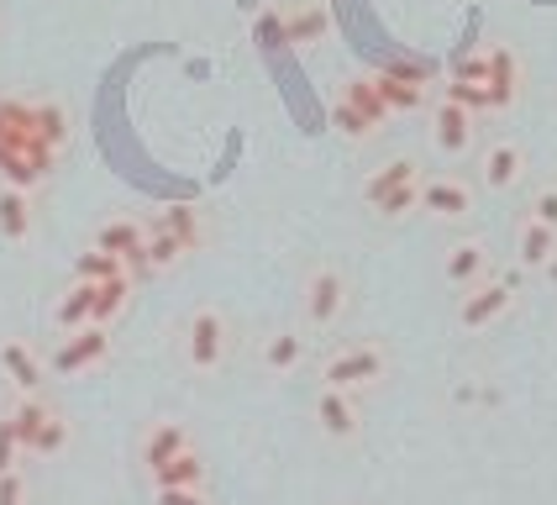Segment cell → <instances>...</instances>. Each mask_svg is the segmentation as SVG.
Listing matches in <instances>:
<instances>
[{"instance_id":"cell-1","label":"cell","mask_w":557,"mask_h":505,"mask_svg":"<svg viewBox=\"0 0 557 505\" xmlns=\"http://www.w3.org/2000/svg\"><path fill=\"white\" fill-rule=\"evenodd\" d=\"M221 358H226V316L206 306L185 321V364L195 374H211L221 369Z\"/></svg>"},{"instance_id":"cell-2","label":"cell","mask_w":557,"mask_h":505,"mask_svg":"<svg viewBox=\"0 0 557 505\" xmlns=\"http://www.w3.org/2000/svg\"><path fill=\"white\" fill-rule=\"evenodd\" d=\"M111 358V327H79V332H69L53 353V374L74 379V374H90Z\"/></svg>"},{"instance_id":"cell-3","label":"cell","mask_w":557,"mask_h":505,"mask_svg":"<svg viewBox=\"0 0 557 505\" xmlns=\"http://www.w3.org/2000/svg\"><path fill=\"white\" fill-rule=\"evenodd\" d=\"M384 379V347H342L337 358L321 369V384L326 390H363V384H379Z\"/></svg>"},{"instance_id":"cell-4","label":"cell","mask_w":557,"mask_h":505,"mask_svg":"<svg viewBox=\"0 0 557 505\" xmlns=\"http://www.w3.org/2000/svg\"><path fill=\"white\" fill-rule=\"evenodd\" d=\"M347 306V280H342V269L332 263H321V269H310L306 280V321L310 327H332Z\"/></svg>"},{"instance_id":"cell-5","label":"cell","mask_w":557,"mask_h":505,"mask_svg":"<svg viewBox=\"0 0 557 505\" xmlns=\"http://www.w3.org/2000/svg\"><path fill=\"white\" fill-rule=\"evenodd\" d=\"M315 421H321L326 438L352 442L358 427H363V410L352 401V390H326V384H321V395H315Z\"/></svg>"},{"instance_id":"cell-6","label":"cell","mask_w":557,"mask_h":505,"mask_svg":"<svg viewBox=\"0 0 557 505\" xmlns=\"http://www.w3.org/2000/svg\"><path fill=\"white\" fill-rule=\"evenodd\" d=\"M432 143L447 158H458L473 148V111H463L458 100H436L432 111Z\"/></svg>"},{"instance_id":"cell-7","label":"cell","mask_w":557,"mask_h":505,"mask_svg":"<svg viewBox=\"0 0 557 505\" xmlns=\"http://www.w3.org/2000/svg\"><path fill=\"white\" fill-rule=\"evenodd\" d=\"M510 300H516L510 280L473 284V295H463V306H458V321H463L468 332H479V327H490V321H499V316L510 311Z\"/></svg>"},{"instance_id":"cell-8","label":"cell","mask_w":557,"mask_h":505,"mask_svg":"<svg viewBox=\"0 0 557 505\" xmlns=\"http://www.w3.org/2000/svg\"><path fill=\"white\" fill-rule=\"evenodd\" d=\"M373 85H379V95H384L389 111H421V106H426V74H421V69L395 63V69L373 74Z\"/></svg>"},{"instance_id":"cell-9","label":"cell","mask_w":557,"mask_h":505,"mask_svg":"<svg viewBox=\"0 0 557 505\" xmlns=\"http://www.w3.org/2000/svg\"><path fill=\"white\" fill-rule=\"evenodd\" d=\"M0 369H5L16 395H42V374H48V369H42V358H37L22 337H5V343H0Z\"/></svg>"},{"instance_id":"cell-10","label":"cell","mask_w":557,"mask_h":505,"mask_svg":"<svg viewBox=\"0 0 557 505\" xmlns=\"http://www.w3.org/2000/svg\"><path fill=\"white\" fill-rule=\"evenodd\" d=\"M421 211L442 221H463L473 211V189L463 180H421Z\"/></svg>"},{"instance_id":"cell-11","label":"cell","mask_w":557,"mask_h":505,"mask_svg":"<svg viewBox=\"0 0 557 505\" xmlns=\"http://www.w3.org/2000/svg\"><path fill=\"white\" fill-rule=\"evenodd\" d=\"M53 401L48 395H16L11 406H5V416H11V432H16V442H22V453L32 458V447H37V438H42V427H48V416H53Z\"/></svg>"},{"instance_id":"cell-12","label":"cell","mask_w":557,"mask_h":505,"mask_svg":"<svg viewBox=\"0 0 557 505\" xmlns=\"http://www.w3.org/2000/svg\"><path fill=\"white\" fill-rule=\"evenodd\" d=\"M185 447H195L185 432V421H153V427L143 432V447H137V453H143V469L153 473V469H163L169 458H180Z\"/></svg>"},{"instance_id":"cell-13","label":"cell","mask_w":557,"mask_h":505,"mask_svg":"<svg viewBox=\"0 0 557 505\" xmlns=\"http://www.w3.org/2000/svg\"><path fill=\"white\" fill-rule=\"evenodd\" d=\"M490 100H495V111H510L521 100V59L505 42L490 48Z\"/></svg>"},{"instance_id":"cell-14","label":"cell","mask_w":557,"mask_h":505,"mask_svg":"<svg viewBox=\"0 0 557 505\" xmlns=\"http://www.w3.org/2000/svg\"><path fill=\"white\" fill-rule=\"evenodd\" d=\"M95 295H100V284H90V280H69V290H63L59 306H53V327H59L63 337L95 321Z\"/></svg>"},{"instance_id":"cell-15","label":"cell","mask_w":557,"mask_h":505,"mask_svg":"<svg viewBox=\"0 0 557 505\" xmlns=\"http://www.w3.org/2000/svg\"><path fill=\"white\" fill-rule=\"evenodd\" d=\"M158 226H169L180 243H185V253H200L206 248V237H211V226H206V211L200 206H189V200H174V206H163L158 211Z\"/></svg>"},{"instance_id":"cell-16","label":"cell","mask_w":557,"mask_h":505,"mask_svg":"<svg viewBox=\"0 0 557 505\" xmlns=\"http://www.w3.org/2000/svg\"><path fill=\"white\" fill-rule=\"evenodd\" d=\"M32 143H37V126H32V100H22V95H0V148L27 153Z\"/></svg>"},{"instance_id":"cell-17","label":"cell","mask_w":557,"mask_h":505,"mask_svg":"<svg viewBox=\"0 0 557 505\" xmlns=\"http://www.w3.org/2000/svg\"><path fill=\"white\" fill-rule=\"evenodd\" d=\"M326 27H332L326 5H295V11H284V48H315Z\"/></svg>"},{"instance_id":"cell-18","label":"cell","mask_w":557,"mask_h":505,"mask_svg":"<svg viewBox=\"0 0 557 505\" xmlns=\"http://www.w3.org/2000/svg\"><path fill=\"white\" fill-rule=\"evenodd\" d=\"M148 479H153V490H206V458H200L195 447H185L180 458H169V464L153 469Z\"/></svg>"},{"instance_id":"cell-19","label":"cell","mask_w":557,"mask_h":505,"mask_svg":"<svg viewBox=\"0 0 557 505\" xmlns=\"http://www.w3.org/2000/svg\"><path fill=\"white\" fill-rule=\"evenodd\" d=\"M521 174H527V153H521V143H495V148L484 153V185L490 189H510Z\"/></svg>"},{"instance_id":"cell-20","label":"cell","mask_w":557,"mask_h":505,"mask_svg":"<svg viewBox=\"0 0 557 505\" xmlns=\"http://www.w3.org/2000/svg\"><path fill=\"white\" fill-rule=\"evenodd\" d=\"M484 269H490V253H484L479 237H468V243H458L447 253V284H458V290H473L484 280Z\"/></svg>"},{"instance_id":"cell-21","label":"cell","mask_w":557,"mask_h":505,"mask_svg":"<svg viewBox=\"0 0 557 505\" xmlns=\"http://www.w3.org/2000/svg\"><path fill=\"white\" fill-rule=\"evenodd\" d=\"M0 237H5V243H27L32 237V195L27 189L0 185Z\"/></svg>"},{"instance_id":"cell-22","label":"cell","mask_w":557,"mask_h":505,"mask_svg":"<svg viewBox=\"0 0 557 505\" xmlns=\"http://www.w3.org/2000/svg\"><path fill=\"white\" fill-rule=\"evenodd\" d=\"M416 180H421V163H416V158H389L379 174H369V180H363V200H369V206H379L384 195H395L400 185H416Z\"/></svg>"},{"instance_id":"cell-23","label":"cell","mask_w":557,"mask_h":505,"mask_svg":"<svg viewBox=\"0 0 557 505\" xmlns=\"http://www.w3.org/2000/svg\"><path fill=\"white\" fill-rule=\"evenodd\" d=\"M516 248H521V263H527V269H547V263H553L557 258V226H542V221H521V243H516Z\"/></svg>"},{"instance_id":"cell-24","label":"cell","mask_w":557,"mask_h":505,"mask_svg":"<svg viewBox=\"0 0 557 505\" xmlns=\"http://www.w3.org/2000/svg\"><path fill=\"white\" fill-rule=\"evenodd\" d=\"M74 280H90V284H111V280H132L126 274V258H116V253L106 248H85L79 258H74Z\"/></svg>"},{"instance_id":"cell-25","label":"cell","mask_w":557,"mask_h":505,"mask_svg":"<svg viewBox=\"0 0 557 505\" xmlns=\"http://www.w3.org/2000/svg\"><path fill=\"white\" fill-rule=\"evenodd\" d=\"M342 100H347V106H358V111H363L373 126H384L389 116H395V111L384 106L379 85H373V74H358V79H347V85H342Z\"/></svg>"},{"instance_id":"cell-26","label":"cell","mask_w":557,"mask_h":505,"mask_svg":"<svg viewBox=\"0 0 557 505\" xmlns=\"http://www.w3.org/2000/svg\"><path fill=\"white\" fill-rule=\"evenodd\" d=\"M32 126H37V137L53 143V148H69V137H74L69 111H63L59 100H32Z\"/></svg>"},{"instance_id":"cell-27","label":"cell","mask_w":557,"mask_h":505,"mask_svg":"<svg viewBox=\"0 0 557 505\" xmlns=\"http://www.w3.org/2000/svg\"><path fill=\"white\" fill-rule=\"evenodd\" d=\"M0 185H11V189H37V185H48V174L32 163L27 153H16V148H0Z\"/></svg>"},{"instance_id":"cell-28","label":"cell","mask_w":557,"mask_h":505,"mask_svg":"<svg viewBox=\"0 0 557 505\" xmlns=\"http://www.w3.org/2000/svg\"><path fill=\"white\" fill-rule=\"evenodd\" d=\"M300 358H306V337L300 332H274L263 343V369H274V374H289Z\"/></svg>"},{"instance_id":"cell-29","label":"cell","mask_w":557,"mask_h":505,"mask_svg":"<svg viewBox=\"0 0 557 505\" xmlns=\"http://www.w3.org/2000/svg\"><path fill=\"white\" fill-rule=\"evenodd\" d=\"M180 258H185V243H180L169 226L148 221V269H153V274H169Z\"/></svg>"},{"instance_id":"cell-30","label":"cell","mask_w":557,"mask_h":505,"mask_svg":"<svg viewBox=\"0 0 557 505\" xmlns=\"http://www.w3.org/2000/svg\"><path fill=\"white\" fill-rule=\"evenodd\" d=\"M132 284H137V280H111V284H100V295H95V321H90V327H116V316H122L126 300H132Z\"/></svg>"},{"instance_id":"cell-31","label":"cell","mask_w":557,"mask_h":505,"mask_svg":"<svg viewBox=\"0 0 557 505\" xmlns=\"http://www.w3.org/2000/svg\"><path fill=\"white\" fill-rule=\"evenodd\" d=\"M332 126H337L342 137H352V143H369L373 132H379V126L369 122V116H363V111H358V106H347V100H332Z\"/></svg>"},{"instance_id":"cell-32","label":"cell","mask_w":557,"mask_h":505,"mask_svg":"<svg viewBox=\"0 0 557 505\" xmlns=\"http://www.w3.org/2000/svg\"><path fill=\"white\" fill-rule=\"evenodd\" d=\"M442 100H458V106H463V111H473V116L495 111V100H490V85H463V79H447Z\"/></svg>"},{"instance_id":"cell-33","label":"cell","mask_w":557,"mask_h":505,"mask_svg":"<svg viewBox=\"0 0 557 505\" xmlns=\"http://www.w3.org/2000/svg\"><path fill=\"white\" fill-rule=\"evenodd\" d=\"M373 211L384 221H400V217H410V211H421V180H416V185H400L395 195H384Z\"/></svg>"},{"instance_id":"cell-34","label":"cell","mask_w":557,"mask_h":505,"mask_svg":"<svg viewBox=\"0 0 557 505\" xmlns=\"http://www.w3.org/2000/svg\"><path fill=\"white\" fill-rule=\"evenodd\" d=\"M63 447H69V416L53 410L48 427H42V438H37V447H32V458H59Z\"/></svg>"},{"instance_id":"cell-35","label":"cell","mask_w":557,"mask_h":505,"mask_svg":"<svg viewBox=\"0 0 557 505\" xmlns=\"http://www.w3.org/2000/svg\"><path fill=\"white\" fill-rule=\"evenodd\" d=\"M27 464V453H22V442H16V432H11V416L0 410V473L22 469Z\"/></svg>"},{"instance_id":"cell-36","label":"cell","mask_w":557,"mask_h":505,"mask_svg":"<svg viewBox=\"0 0 557 505\" xmlns=\"http://www.w3.org/2000/svg\"><path fill=\"white\" fill-rule=\"evenodd\" d=\"M453 79H463V85H490V48H484V53H463L458 69H453Z\"/></svg>"},{"instance_id":"cell-37","label":"cell","mask_w":557,"mask_h":505,"mask_svg":"<svg viewBox=\"0 0 557 505\" xmlns=\"http://www.w3.org/2000/svg\"><path fill=\"white\" fill-rule=\"evenodd\" d=\"M531 221H542V226H557V185H542L531 195Z\"/></svg>"},{"instance_id":"cell-38","label":"cell","mask_w":557,"mask_h":505,"mask_svg":"<svg viewBox=\"0 0 557 505\" xmlns=\"http://www.w3.org/2000/svg\"><path fill=\"white\" fill-rule=\"evenodd\" d=\"M0 505H27V473L22 469L0 473Z\"/></svg>"},{"instance_id":"cell-39","label":"cell","mask_w":557,"mask_h":505,"mask_svg":"<svg viewBox=\"0 0 557 505\" xmlns=\"http://www.w3.org/2000/svg\"><path fill=\"white\" fill-rule=\"evenodd\" d=\"M153 505H211L206 490H153Z\"/></svg>"}]
</instances>
